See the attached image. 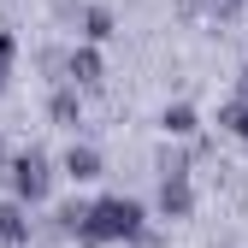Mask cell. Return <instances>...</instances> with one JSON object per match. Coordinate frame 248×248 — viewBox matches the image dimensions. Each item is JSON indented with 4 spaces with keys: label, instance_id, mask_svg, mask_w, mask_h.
I'll list each match as a JSON object with an SVG mask.
<instances>
[{
    "label": "cell",
    "instance_id": "6da1fadb",
    "mask_svg": "<svg viewBox=\"0 0 248 248\" xmlns=\"http://www.w3.org/2000/svg\"><path fill=\"white\" fill-rule=\"evenodd\" d=\"M136 231H142V201L107 195V201H89V219H83L77 242H89V248H101V242H130Z\"/></svg>",
    "mask_w": 248,
    "mask_h": 248
},
{
    "label": "cell",
    "instance_id": "7a4b0ae2",
    "mask_svg": "<svg viewBox=\"0 0 248 248\" xmlns=\"http://www.w3.org/2000/svg\"><path fill=\"white\" fill-rule=\"evenodd\" d=\"M6 183H12V195L18 201H47V189H53V166H47V154L42 148H24V154H12L6 160Z\"/></svg>",
    "mask_w": 248,
    "mask_h": 248
},
{
    "label": "cell",
    "instance_id": "3957f363",
    "mask_svg": "<svg viewBox=\"0 0 248 248\" xmlns=\"http://www.w3.org/2000/svg\"><path fill=\"white\" fill-rule=\"evenodd\" d=\"M101 53H95V42H83V47H71L65 53V83H77V89H95L101 83Z\"/></svg>",
    "mask_w": 248,
    "mask_h": 248
},
{
    "label": "cell",
    "instance_id": "277c9868",
    "mask_svg": "<svg viewBox=\"0 0 248 248\" xmlns=\"http://www.w3.org/2000/svg\"><path fill=\"white\" fill-rule=\"evenodd\" d=\"M160 213H166V219H189V213H195L189 177H160Z\"/></svg>",
    "mask_w": 248,
    "mask_h": 248
},
{
    "label": "cell",
    "instance_id": "5b68a950",
    "mask_svg": "<svg viewBox=\"0 0 248 248\" xmlns=\"http://www.w3.org/2000/svg\"><path fill=\"white\" fill-rule=\"evenodd\" d=\"M0 242H12V248L30 242V201H18V195L0 201Z\"/></svg>",
    "mask_w": 248,
    "mask_h": 248
},
{
    "label": "cell",
    "instance_id": "8992f818",
    "mask_svg": "<svg viewBox=\"0 0 248 248\" xmlns=\"http://www.w3.org/2000/svg\"><path fill=\"white\" fill-rule=\"evenodd\" d=\"M59 166H65V177L89 183V177H101V154L89 148V142H71V148H65V160H59Z\"/></svg>",
    "mask_w": 248,
    "mask_h": 248
},
{
    "label": "cell",
    "instance_id": "52a82bcc",
    "mask_svg": "<svg viewBox=\"0 0 248 248\" xmlns=\"http://www.w3.org/2000/svg\"><path fill=\"white\" fill-rule=\"evenodd\" d=\"M219 130L236 136V142H248V95H231V101L219 107Z\"/></svg>",
    "mask_w": 248,
    "mask_h": 248
},
{
    "label": "cell",
    "instance_id": "ba28073f",
    "mask_svg": "<svg viewBox=\"0 0 248 248\" xmlns=\"http://www.w3.org/2000/svg\"><path fill=\"white\" fill-rule=\"evenodd\" d=\"M160 130H166V136H195V107H183V101L166 107V112H160Z\"/></svg>",
    "mask_w": 248,
    "mask_h": 248
},
{
    "label": "cell",
    "instance_id": "9c48e42d",
    "mask_svg": "<svg viewBox=\"0 0 248 248\" xmlns=\"http://www.w3.org/2000/svg\"><path fill=\"white\" fill-rule=\"evenodd\" d=\"M83 36L89 42H107L112 36V12L107 6H83Z\"/></svg>",
    "mask_w": 248,
    "mask_h": 248
},
{
    "label": "cell",
    "instance_id": "30bf717a",
    "mask_svg": "<svg viewBox=\"0 0 248 248\" xmlns=\"http://www.w3.org/2000/svg\"><path fill=\"white\" fill-rule=\"evenodd\" d=\"M47 112H53L59 124H77V83H65V89H53V101H47Z\"/></svg>",
    "mask_w": 248,
    "mask_h": 248
},
{
    "label": "cell",
    "instance_id": "8fae6325",
    "mask_svg": "<svg viewBox=\"0 0 248 248\" xmlns=\"http://www.w3.org/2000/svg\"><path fill=\"white\" fill-rule=\"evenodd\" d=\"M160 177H189V154H183V148H166L160 154Z\"/></svg>",
    "mask_w": 248,
    "mask_h": 248
},
{
    "label": "cell",
    "instance_id": "7c38bea8",
    "mask_svg": "<svg viewBox=\"0 0 248 248\" xmlns=\"http://www.w3.org/2000/svg\"><path fill=\"white\" fill-rule=\"evenodd\" d=\"M12 59H18V42L0 30V89H6V77H12Z\"/></svg>",
    "mask_w": 248,
    "mask_h": 248
},
{
    "label": "cell",
    "instance_id": "4fadbf2b",
    "mask_svg": "<svg viewBox=\"0 0 248 248\" xmlns=\"http://www.w3.org/2000/svg\"><path fill=\"white\" fill-rule=\"evenodd\" d=\"M130 248H160V236H154V231H148V225H142V231H136V236H130Z\"/></svg>",
    "mask_w": 248,
    "mask_h": 248
},
{
    "label": "cell",
    "instance_id": "5bb4252c",
    "mask_svg": "<svg viewBox=\"0 0 248 248\" xmlns=\"http://www.w3.org/2000/svg\"><path fill=\"white\" fill-rule=\"evenodd\" d=\"M53 12H59V18H71V12H83V0H53Z\"/></svg>",
    "mask_w": 248,
    "mask_h": 248
},
{
    "label": "cell",
    "instance_id": "9a60e30c",
    "mask_svg": "<svg viewBox=\"0 0 248 248\" xmlns=\"http://www.w3.org/2000/svg\"><path fill=\"white\" fill-rule=\"evenodd\" d=\"M236 95H248V65H242V83H236Z\"/></svg>",
    "mask_w": 248,
    "mask_h": 248
},
{
    "label": "cell",
    "instance_id": "2e32d148",
    "mask_svg": "<svg viewBox=\"0 0 248 248\" xmlns=\"http://www.w3.org/2000/svg\"><path fill=\"white\" fill-rule=\"evenodd\" d=\"M6 160H12V154H6V136H0V166H6Z\"/></svg>",
    "mask_w": 248,
    "mask_h": 248
}]
</instances>
